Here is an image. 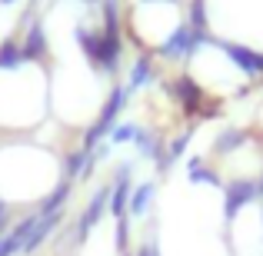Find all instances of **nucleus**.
I'll list each match as a JSON object with an SVG mask.
<instances>
[{"label":"nucleus","mask_w":263,"mask_h":256,"mask_svg":"<svg viewBox=\"0 0 263 256\" xmlns=\"http://www.w3.org/2000/svg\"><path fill=\"white\" fill-rule=\"evenodd\" d=\"M250 53L223 44L217 37L193 40L183 57V77L197 93H203L213 103H230L247 93L253 84V73L247 67Z\"/></svg>","instance_id":"obj_3"},{"label":"nucleus","mask_w":263,"mask_h":256,"mask_svg":"<svg viewBox=\"0 0 263 256\" xmlns=\"http://www.w3.org/2000/svg\"><path fill=\"white\" fill-rule=\"evenodd\" d=\"M230 256H263V200L243 196L230 213L223 226Z\"/></svg>","instance_id":"obj_5"},{"label":"nucleus","mask_w":263,"mask_h":256,"mask_svg":"<svg viewBox=\"0 0 263 256\" xmlns=\"http://www.w3.org/2000/svg\"><path fill=\"white\" fill-rule=\"evenodd\" d=\"M127 30L143 53H170L186 37V13L177 0H137L130 7Z\"/></svg>","instance_id":"obj_4"},{"label":"nucleus","mask_w":263,"mask_h":256,"mask_svg":"<svg viewBox=\"0 0 263 256\" xmlns=\"http://www.w3.org/2000/svg\"><path fill=\"white\" fill-rule=\"evenodd\" d=\"M64 180V156L40 136L0 140V206L10 213L33 210L57 193Z\"/></svg>","instance_id":"obj_2"},{"label":"nucleus","mask_w":263,"mask_h":256,"mask_svg":"<svg viewBox=\"0 0 263 256\" xmlns=\"http://www.w3.org/2000/svg\"><path fill=\"white\" fill-rule=\"evenodd\" d=\"M50 120V64L33 50L0 53V140L37 136Z\"/></svg>","instance_id":"obj_1"}]
</instances>
